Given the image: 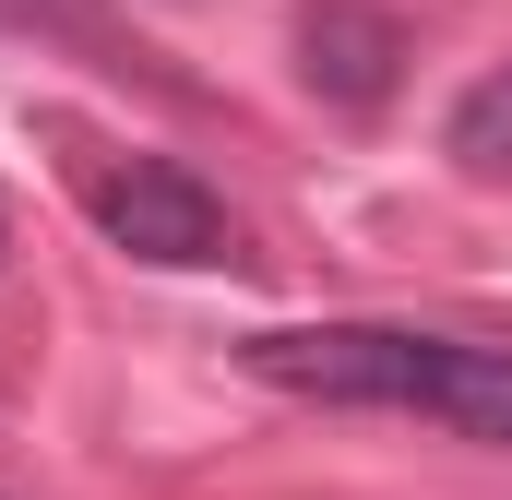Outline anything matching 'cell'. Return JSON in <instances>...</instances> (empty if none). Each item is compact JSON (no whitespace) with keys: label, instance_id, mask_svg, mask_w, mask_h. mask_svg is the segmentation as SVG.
Listing matches in <instances>:
<instances>
[{"label":"cell","instance_id":"obj_1","mask_svg":"<svg viewBox=\"0 0 512 500\" xmlns=\"http://www.w3.org/2000/svg\"><path fill=\"white\" fill-rule=\"evenodd\" d=\"M239 370L310 405H405V417H441L512 453V346L417 334V322H310V334H251Z\"/></svg>","mask_w":512,"mask_h":500},{"label":"cell","instance_id":"obj_2","mask_svg":"<svg viewBox=\"0 0 512 500\" xmlns=\"http://www.w3.org/2000/svg\"><path fill=\"white\" fill-rule=\"evenodd\" d=\"M84 203H96V227H108L131 262H167V274H191V262H227V203H215L191 167H167V155L96 167V179H84Z\"/></svg>","mask_w":512,"mask_h":500},{"label":"cell","instance_id":"obj_3","mask_svg":"<svg viewBox=\"0 0 512 500\" xmlns=\"http://www.w3.org/2000/svg\"><path fill=\"white\" fill-rule=\"evenodd\" d=\"M393 60H405V36H393V12H370V0H322V12L298 24V72H310L334 108H382Z\"/></svg>","mask_w":512,"mask_h":500},{"label":"cell","instance_id":"obj_4","mask_svg":"<svg viewBox=\"0 0 512 500\" xmlns=\"http://www.w3.org/2000/svg\"><path fill=\"white\" fill-rule=\"evenodd\" d=\"M441 143H453V167H477V179H501V167H512V60H501V72H477V84L453 96Z\"/></svg>","mask_w":512,"mask_h":500},{"label":"cell","instance_id":"obj_5","mask_svg":"<svg viewBox=\"0 0 512 500\" xmlns=\"http://www.w3.org/2000/svg\"><path fill=\"white\" fill-rule=\"evenodd\" d=\"M0 250H12V215H0Z\"/></svg>","mask_w":512,"mask_h":500}]
</instances>
